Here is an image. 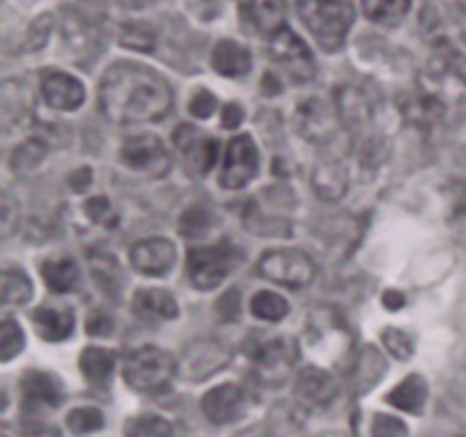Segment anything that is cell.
I'll return each instance as SVG.
<instances>
[{
	"label": "cell",
	"instance_id": "17",
	"mask_svg": "<svg viewBox=\"0 0 466 437\" xmlns=\"http://www.w3.org/2000/svg\"><path fill=\"white\" fill-rule=\"evenodd\" d=\"M132 310L137 317L148 321H167L177 317V303L164 290H139L132 299Z\"/></svg>",
	"mask_w": 466,
	"mask_h": 437
},
{
	"label": "cell",
	"instance_id": "20",
	"mask_svg": "<svg viewBox=\"0 0 466 437\" xmlns=\"http://www.w3.org/2000/svg\"><path fill=\"white\" fill-rule=\"evenodd\" d=\"M428 399V382L426 378L419 376V373H412V376L405 378L400 385H396L394 390L387 394V401H390L394 408L403 410V412L419 414L426 405Z\"/></svg>",
	"mask_w": 466,
	"mask_h": 437
},
{
	"label": "cell",
	"instance_id": "8",
	"mask_svg": "<svg viewBox=\"0 0 466 437\" xmlns=\"http://www.w3.org/2000/svg\"><path fill=\"white\" fill-rule=\"evenodd\" d=\"M271 57L289 73L294 82H309L314 77V59L305 41L291 30L282 27L271 36Z\"/></svg>",
	"mask_w": 466,
	"mask_h": 437
},
{
	"label": "cell",
	"instance_id": "44",
	"mask_svg": "<svg viewBox=\"0 0 466 437\" xmlns=\"http://www.w3.org/2000/svg\"><path fill=\"white\" fill-rule=\"evenodd\" d=\"M264 94H280V82H278V77L273 76V73H267V76H264Z\"/></svg>",
	"mask_w": 466,
	"mask_h": 437
},
{
	"label": "cell",
	"instance_id": "24",
	"mask_svg": "<svg viewBox=\"0 0 466 437\" xmlns=\"http://www.w3.org/2000/svg\"><path fill=\"white\" fill-rule=\"evenodd\" d=\"M80 369L82 373H85L86 381L94 382V385H103V382H107V378L112 376L114 355L105 349L89 346V349L82 351Z\"/></svg>",
	"mask_w": 466,
	"mask_h": 437
},
{
	"label": "cell",
	"instance_id": "3",
	"mask_svg": "<svg viewBox=\"0 0 466 437\" xmlns=\"http://www.w3.org/2000/svg\"><path fill=\"white\" fill-rule=\"evenodd\" d=\"M177 373V362L168 351L157 346H144L127 355L123 378L127 385L144 394H159L168 390Z\"/></svg>",
	"mask_w": 466,
	"mask_h": 437
},
{
	"label": "cell",
	"instance_id": "12",
	"mask_svg": "<svg viewBox=\"0 0 466 437\" xmlns=\"http://www.w3.org/2000/svg\"><path fill=\"white\" fill-rule=\"evenodd\" d=\"M130 262L144 276H167L176 264V244L164 237L137 241L130 249Z\"/></svg>",
	"mask_w": 466,
	"mask_h": 437
},
{
	"label": "cell",
	"instance_id": "27",
	"mask_svg": "<svg viewBox=\"0 0 466 437\" xmlns=\"http://www.w3.org/2000/svg\"><path fill=\"white\" fill-rule=\"evenodd\" d=\"M32 299V282L23 271L7 269L3 273V300L5 305H23Z\"/></svg>",
	"mask_w": 466,
	"mask_h": 437
},
{
	"label": "cell",
	"instance_id": "5",
	"mask_svg": "<svg viewBox=\"0 0 466 437\" xmlns=\"http://www.w3.org/2000/svg\"><path fill=\"white\" fill-rule=\"evenodd\" d=\"M258 271L267 280L282 287H291V290L308 287L317 276V267H314L312 258L296 249L268 250L259 259Z\"/></svg>",
	"mask_w": 466,
	"mask_h": 437
},
{
	"label": "cell",
	"instance_id": "46",
	"mask_svg": "<svg viewBox=\"0 0 466 437\" xmlns=\"http://www.w3.org/2000/svg\"><path fill=\"white\" fill-rule=\"evenodd\" d=\"M323 437H344V435H323Z\"/></svg>",
	"mask_w": 466,
	"mask_h": 437
},
{
	"label": "cell",
	"instance_id": "30",
	"mask_svg": "<svg viewBox=\"0 0 466 437\" xmlns=\"http://www.w3.org/2000/svg\"><path fill=\"white\" fill-rule=\"evenodd\" d=\"M23 344H25V337H23L21 326L14 319H3L0 323V360L9 362L12 358H16L23 351Z\"/></svg>",
	"mask_w": 466,
	"mask_h": 437
},
{
	"label": "cell",
	"instance_id": "22",
	"mask_svg": "<svg viewBox=\"0 0 466 437\" xmlns=\"http://www.w3.org/2000/svg\"><path fill=\"white\" fill-rule=\"evenodd\" d=\"M285 0H250V18L262 35L273 36L285 27Z\"/></svg>",
	"mask_w": 466,
	"mask_h": 437
},
{
	"label": "cell",
	"instance_id": "6",
	"mask_svg": "<svg viewBox=\"0 0 466 437\" xmlns=\"http://www.w3.org/2000/svg\"><path fill=\"white\" fill-rule=\"evenodd\" d=\"M296 360H299L296 341L287 340V337H276V340L258 344V349L250 355L255 378L267 387L285 385L289 381Z\"/></svg>",
	"mask_w": 466,
	"mask_h": 437
},
{
	"label": "cell",
	"instance_id": "4",
	"mask_svg": "<svg viewBox=\"0 0 466 437\" xmlns=\"http://www.w3.org/2000/svg\"><path fill=\"white\" fill-rule=\"evenodd\" d=\"M239 262V253L230 244L200 246L189 250L187 258V273H189L191 285L198 290H214L228 278V273Z\"/></svg>",
	"mask_w": 466,
	"mask_h": 437
},
{
	"label": "cell",
	"instance_id": "43",
	"mask_svg": "<svg viewBox=\"0 0 466 437\" xmlns=\"http://www.w3.org/2000/svg\"><path fill=\"white\" fill-rule=\"evenodd\" d=\"M382 303H385L390 310H399V308H403L405 296L400 294V291L390 290V291H385V296H382Z\"/></svg>",
	"mask_w": 466,
	"mask_h": 437
},
{
	"label": "cell",
	"instance_id": "35",
	"mask_svg": "<svg viewBox=\"0 0 466 437\" xmlns=\"http://www.w3.org/2000/svg\"><path fill=\"white\" fill-rule=\"evenodd\" d=\"M91 269H94V278L100 282L103 290H107V294L109 291L118 290L116 282H112V278L121 280V269H118L116 259L109 258V255H96V258L91 259Z\"/></svg>",
	"mask_w": 466,
	"mask_h": 437
},
{
	"label": "cell",
	"instance_id": "39",
	"mask_svg": "<svg viewBox=\"0 0 466 437\" xmlns=\"http://www.w3.org/2000/svg\"><path fill=\"white\" fill-rule=\"evenodd\" d=\"M114 321L105 312H94L86 319V332L94 337H107L112 332Z\"/></svg>",
	"mask_w": 466,
	"mask_h": 437
},
{
	"label": "cell",
	"instance_id": "15",
	"mask_svg": "<svg viewBox=\"0 0 466 437\" xmlns=\"http://www.w3.org/2000/svg\"><path fill=\"white\" fill-rule=\"evenodd\" d=\"M296 126L305 139L321 144V141L330 139L332 132H335L337 117L323 100L314 98L300 105L299 114H296Z\"/></svg>",
	"mask_w": 466,
	"mask_h": 437
},
{
	"label": "cell",
	"instance_id": "21",
	"mask_svg": "<svg viewBox=\"0 0 466 437\" xmlns=\"http://www.w3.org/2000/svg\"><path fill=\"white\" fill-rule=\"evenodd\" d=\"M314 189L328 200H337L346 194V171L337 159H321L314 168Z\"/></svg>",
	"mask_w": 466,
	"mask_h": 437
},
{
	"label": "cell",
	"instance_id": "18",
	"mask_svg": "<svg viewBox=\"0 0 466 437\" xmlns=\"http://www.w3.org/2000/svg\"><path fill=\"white\" fill-rule=\"evenodd\" d=\"M212 66L226 77H239L250 71L253 59H250V53L244 48V46L237 44V41L223 39L214 46Z\"/></svg>",
	"mask_w": 466,
	"mask_h": 437
},
{
	"label": "cell",
	"instance_id": "13",
	"mask_svg": "<svg viewBox=\"0 0 466 437\" xmlns=\"http://www.w3.org/2000/svg\"><path fill=\"white\" fill-rule=\"evenodd\" d=\"M41 96L53 109L73 112L85 103V86L66 73L48 71L41 77Z\"/></svg>",
	"mask_w": 466,
	"mask_h": 437
},
{
	"label": "cell",
	"instance_id": "1",
	"mask_svg": "<svg viewBox=\"0 0 466 437\" xmlns=\"http://www.w3.org/2000/svg\"><path fill=\"white\" fill-rule=\"evenodd\" d=\"M100 109L114 123H153L171 112L173 94L168 82L153 68L135 62H118L100 82Z\"/></svg>",
	"mask_w": 466,
	"mask_h": 437
},
{
	"label": "cell",
	"instance_id": "42",
	"mask_svg": "<svg viewBox=\"0 0 466 437\" xmlns=\"http://www.w3.org/2000/svg\"><path fill=\"white\" fill-rule=\"evenodd\" d=\"M91 182V171L89 168H80V171H76L71 176V187L76 191H85L86 187H89Z\"/></svg>",
	"mask_w": 466,
	"mask_h": 437
},
{
	"label": "cell",
	"instance_id": "7",
	"mask_svg": "<svg viewBox=\"0 0 466 437\" xmlns=\"http://www.w3.org/2000/svg\"><path fill=\"white\" fill-rule=\"evenodd\" d=\"M173 141H176L177 153H180L182 162L191 176H205V173L212 171L218 155V144L214 137H209L200 127L185 123L173 132Z\"/></svg>",
	"mask_w": 466,
	"mask_h": 437
},
{
	"label": "cell",
	"instance_id": "10",
	"mask_svg": "<svg viewBox=\"0 0 466 437\" xmlns=\"http://www.w3.org/2000/svg\"><path fill=\"white\" fill-rule=\"evenodd\" d=\"M200 408H203L205 417L212 423H218V426H226V423H235L248 412L250 399L246 394V390H241L239 385H232V382H226V385H218L214 390H209L208 394L200 401Z\"/></svg>",
	"mask_w": 466,
	"mask_h": 437
},
{
	"label": "cell",
	"instance_id": "16",
	"mask_svg": "<svg viewBox=\"0 0 466 437\" xmlns=\"http://www.w3.org/2000/svg\"><path fill=\"white\" fill-rule=\"evenodd\" d=\"M25 408H55L62 401V385L46 371H27L21 382Z\"/></svg>",
	"mask_w": 466,
	"mask_h": 437
},
{
	"label": "cell",
	"instance_id": "33",
	"mask_svg": "<svg viewBox=\"0 0 466 437\" xmlns=\"http://www.w3.org/2000/svg\"><path fill=\"white\" fill-rule=\"evenodd\" d=\"M209 228H212V214H209L205 208H191L182 214L180 232L189 237V239L203 237Z\"/></svg>",
	"mask_w": 466,
	"mask_h": 437
},
{
	"label": "cell",
	"instance_id": "14",
	"mask_svg": "<svg viewBox=\"0 0 466 437\" xmlns=\"http://www.w3.org/2000/svg\"><path fill=\"white\" fill-rule=\"evenodd\" d=\"M337 391L339 385L335 376L321 367H305L296 378V394L309 408H326L337 399Z\"/></svg>",
	"mask_w": 466,
	"mask_h": 437
},
{
	"label": "cell",
	"instance_id": "40",
	"mask_svg": "<svg viewBox=\"0 0 466 437\" xmlns=\"http://www.w3.org/2000/svg\"><path fill=\"white\" fill-rule=\"evenodd\" d=\"M241 121H244V109H241L239 105L230 103V105H226V107H223V112H221L223 127L232 130V127H239Z\"/></svg>",
	"mask_w": 466,
	"mask_h": 437
},
{
	"label": "cell",
	"instance_id": "23",
	"mask_svg": "<svg viewBox=\"0 0 466 437\" xmlns=\"http://www.w3.org/2000/svg\"><path fill=\"white\" fill-rule=\"evenodd\" d=\"M46 285L55 294H66L77 285V267L73 259H50L41 267Z\"/></svg>",
	"mask_w": 466,
	"mask_h": 437
},
{
	"label": "cell",
	"instance_id": "45",
	"mask_svg": "<svg viewBox=\"0 0 466 437\" xmlns=\"http://www.w3.org/2000/svg\"><path fill=\"white\" fill-rule=\"evenodd\" d=\"M155 0H118V5L126 9H146L148 5H153Z\"/></svg>",
	"mask_w": 466,
	"mask_h": 437
},
{
	"label": "cell",
	"instance_id": "34",
	"mask_svg": "<svg viewBox=\"0 0 466 437\" xmlns=\"http://www.w3.org/2000/svg\"><path fill=\"white\" fill-rule=\"evenodd\" d=\"M382 344H385V349L399 360H408L410 355L414 353L412 335L400 330V328H394V326L385 328V332H382Z\"/></svg>",
	"mask_w": 466,
	"mask_h": 437
},
{
	"label": "cell",
	"instance_id": "32",
	"mask_svg": "<svg viewBox=\"0 0 466 437\" xmlns=\"http://www.w3.org/2000/svg\"><path fill=\"white\" fill-rule=\"evenodd\" d=\"M46 155V144L39 139H30L18 146L12 155V168L16 173H27L39 167V162Z\"/></svg>",
	"mask_w": 466,
	"mask_h": 437
},
{
	"label": "cell",
	"instance_id": "26",
	"mask_svg": "<svg viewBox=\"0 0 466 437\" xmlns=\"http://www.w3.org/2000/svg\"><path fill=\"white\" fill-rule=\"evenodd\" d=\"M364 14L376 23H396L410 9V0H362Z\"/></svg>",
	"mask_w": 466,
	"mask_h": 437
},
{
	"label": "cell",
	"instance_id": "38",
	"mask_svg": "<svg viewBox=\"0 0 466 437\" xmlns=\"http://www.w3.org/2000/svg\"><path fill=\"white\" fill-rule=\"evenodd\" d=\"M189 109L196 118H209L214 114V109H217V98H214L208 89H200L198 94L191 98Z\"/></svg>",
	"mask_w": 466,
	"mask_h": 437
},
{
	"label": "cell",
	"instance_id": "36",
	"mask_svg": "<svg viewBox=\"0 0 466 437\" xmlns=\"http://www.w3.org/2000/svg\"><path fill=\"white\" fill-rule=\"evenodd\" d=\"M121 44L126 48L132 50H141V53H150L155 48V35L150 27L146 25H130L123 30Z\"/></svg>",
	"mask_w": 466,
	"mask_h": 437
},
{
	"label": "cell",
	"instance_id": "19",
	"mask_svg": "<svg viewBox=\"0 0 466 437\" xmlns=\"http://www.w3.org/2000/svg\"><path fill=\"white\" fill-rule=\"evenodd\" d=\"M32 323H35L36 332H39L44 340L62 341L73 332V323H76V319H73L71 310L39 308L35 314H32Z\"/></svg>",
	"mask_w": 466,
	"mask_h": 437
},
{
	"label": "cell",
	"instance_id": "31",
	"mask_svg": "<svg viewBox=\"0 0 466 437\" xmlns=\"http://www.w3.org/2000/svg\"><path fill=\"white\" fill-rule=\"evenodd\" d=\"M68 431L76 435H89L105 426V417L98 408H76L66 417Z\"/></svg>",
	"mask_w": 466,
	"mask_h": 437
},
{
	"label": "cell",
	"instance_id": "37",
	"mask_svg": "<svg viewBox=\"0 0 466 437\" xmlns=\"http://www.w3.org/2000/svg\"><path fill=\"white\" fill-rule=\"evenodd\" d=\"M371 437H410V431L400 419L390 417V414H378L373 419Z\"/></svg>",
	"mask_w": 466,
	"mask_h": 437
},
{
	"label": "cell",
	"instance_id": "2",
	"mask_svg": "<svg viewBox=\"0 0 466 437\" xmlns=\"http://www.w3.org/2000/svg\"><path fill=\"white\" fill-rule=\"evenodd\" d=\"M299 14L323 50H337L353 25L350 0H299Z\"/></svg>",
	"mask_w": 466,
	"mask_h": 437
},
{
	"label": "cell",
	"instance_id": "29",
	"mask_svg": "<svg viewBox=\"0 0 466 437\" xmlns=\"http://www.w3.org/2000/svg\"><path fill=\"white\" fill-rule=\"evenodd\" d=\"M403 112L408 114V118L417 123H435L444 114V105L435 96H419V98L412 96Z\"/></svg>",
	"mask_w": 466,
	"mask_h": 437
},
{
	"label": "cell",
	"instance_id": "25",
	"mask_svg": "<svg viewBox=\"0 0 466 437\" xmlns=\"http://www.w3.org/2000/svg\"><path fill=\"white\" fill-rule=\"evenodd\" d=\"M126 437H173V426L157 414H139L127 419Z\"/></svg>",
	"mask_w": 466,
	"mask_h": 437
},
{
	"label": "cell",
	"instance_id": "41",
	"mask_svg": "<svg viewBox=\"0 0 466 437\" xmlns=\"http://www.w3.org/2000/svg\"><path fill=\"white\" fill-rule=\"evenodd\" d=\"M109 200L107 198H91L89 203H86V212H89L91 218H96V221H100V218H105L109 214Z\"/></svg>",
	"mask_w": 466,
	"mask_h": 437
},
{
	"label": "cell",
	"instance_id": "28",
	"mask_svg": "<svg viewBox=\"0 0 466 437\" xmlns=\"http://www.w3.org/2000/svg\"><path fill=\"white\" fill-rule=\"evenodd\" d=\"M250 308H253L255 317L264 319V321H280L289 314V303L280 294H273V291H259L253 303H250Z\"/></svg>",
	"mask_w": 466,
	"mask_h": 437
},
{
	"label": "cell",
	"instance_id": "9",
	"mask_svg": "<svg viewBox=\"0 0 466 437\" xmlns=\"http://www.w3.org/2000/svg\"><path fill=\"white\" fill-rule=\"evenodd\" d=\"M121 158L127 168L141 171L146 176H164L171 167L168 150L164 148L162 139L155 135H137L123 144Z\"/></svg>",
	"mask_w": 466,
	"mask_h": 437
},
{
	"label": "cell",
	"instance_id": "11",
	"mask_svg": "<svg viewBox=\"0 0 466 437\" xmlns=\"http://www.w3.org/2000/svg\"><path fill=\"white\" fill-rule=\"evenodd\" d=\"M258 148L248 135H239L228 144L226 164H223L221 185L226 189H241L258 173Z\"/></svg>",
	"mask_w": 466,
	"mask_h": 437
}]
</instances>
